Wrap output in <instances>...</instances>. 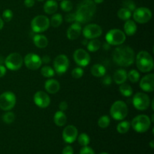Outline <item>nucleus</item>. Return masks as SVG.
<instances>
[{
    "instance_id": "nucleus-1",
    "label": "nucleus",
    "mask_w": 154,
    "mask_h": 154,
    "mask_svg": "<svg viewBox=\"0 0 154 154\" xmlns=\"http://www.w3.org/2000/svg\"><path fill=\"white\" fill-rule=\"evenodd\" d=\"M112 57L114 63L121 67H129L132 66L135 60L133 49L129 46L123 45H120L114 50Z\"/></svg>"
},
{
    "instance_id": "nucleus-48",
    "label": "nucleus",
    "mask_w": 154,
    "mask_h": 154,
    "mask_svg": "<svg viewBox=\"0 0 154 154\" xmlns=\"http://www.w3.org/2000/svg\"><path fill=\"white\" fill-rule=\"evenodd\" d=\"M50 61H51V58H50L49 56H48V55H46V56L45 55L42 58V63H45V64H48V63H50Z\"/></svg>"
},
{
    "instance_id": "nucleus-17",
    "label": "nucleus",
    "mask_w": 154,
    "mask_h": 154,
    "mask_svg": "<svg viewBox=\"0 0 154 154\" xmlns=\"http://www.w3.org/2000/svg\"><path fill=\"white\" fill-rule=\"evenodd\" d=\"M35 104L41 108H46L51 104V98L49 95L44 91H38L33 96Z\"/></svg>"
},
{
    "instance_id": "nucleus-50",
    "label": "nucleus",
    "mask_w": 154,
    "mask_h": 154,
    "mask_svg": "<svg viewBox=\"0 0 154 154\" xmlns=\"http://www.w3.org/2000/svg\"><path fill=\"white\" fill-rule=\"evenodd\" d=\"M103 48L105 50H109L110 49V45L108 43H105L103 45Z\"/></svg>"
},
{
    "instance_id": "nucleus-53",
    "label": "nucleus",
    "mask_w": 154,
    "mask_h": 154,
    "mask_svg": "<svg viewBox=\"0 0 154 154\" xmlns=\"http://www.w3.org/2000/svg\"><path fill=\"white\" fill-rule=\"evenodd\" d=\"M4 61L5 60H3V58L2 57H0V65H2V63H4Z\"/></svg>"
},
{
    "instance_id": "nucleus-18",
    "label": "nucleus",
    "mask_w": 154,
    "mask_h": 154,
    "mask_svg": "<svg viewBox=\"0 0 154 154\" xmlns=\"http://www.w3.org/2000/svg\"><path fill=\"white\" fill-rule=\"evenodd\" d=\"M140 88L144 92L151 93L154 90V75L148 74L141 78L139 83Z\"/></svg>"
},
{
    "instance_id": "nucleus-51",
    "label": "nucleus",
    "mask_w": 154,
    "mask_h": 154,
    "mask_svg": "<svg viewBox=\"0 0 154 154\" xmlns=\"http://www.w3.org/2000/svg\"><path fill=\"white\" fill-rule=\"evenodd\" d=\"M93 2H94L96 4H101V3H102L104 2V0H93Z\"/></svg>"
},
{
    "instance_id": "nucleus-57",
    "label": "nucleus",
    "mask_w": 154,
    "mask_h": 154,
    "mask_svg": "<svg viewBox=\"0 0 154 154\" xmlns=\"http://www.w3.org/2000/svg\"><path fill=\"white\" fill-rule=\"evenodd\" d=\"M60 1H62V0H60Z\"/></svg>"
},
{
    "instance_id": "nucleus-8",
    "label": "nucleus",
    "mask_w": 154,
    "mask_h": 154,
    "mask_svg": "<svg viewBox=\"0 0 154 154\" xmlns=\"http://www.w3.org/2000/svg\"><path fill=\"white\" fill-rule=\"evenodd\" d=\"M17 98L14 93L6 91L0 95V109L8 111L13 109L16 105Z\"/></svg>"
},
{
    "instance_id": "nucleus-27",
    "label": "nucleus",
    "mask_w": 154,
    "mask_h": 154,
    "mask_svg": "<svg viewBox=\"0 0 154 154\" xmlns=\"http://www.w3.org/2000/svg\"><path fill=\"white\" fill-rule=\"evenodd\" d=\"M119 90H120L122 96H123L124 97H130L133 94V90H132V87L129 84H126V82L120 84Z\"/></svg>"
},
{
    "instance_id": "nucleus-41",
    "label": "nucleus",
    "mask_w": 154,
    "mask_h": 154,
    "mask_svg": "<svg viewBox=\"0 0 154 154\" xmlns=\"http://www.w3.org/2000/svg\"><path fill=\"white\" fill-rule=\"evenodd\" d=\"M102 82L104 85L105 86H108L111 84L112 82V79H111V77L109 75H106L105 74L104 76H102Z\"/></svg>"
},
{
    "instance_id": "nucleus-39",
    "label": "nucleus",
    "mask_w": 154,
    "mask_h": 154,
    "mask_svg": "<svg viewBox=\"0 0 154 154\" xmlns=\"http://www.w3.org/2000/svg\"><path fill=\"white\" fill-rule=\"evenodd\" d=\"M84 70L81 67H77L72 70V76L75 79H79V78H82L84 75Z\"/></svg>"
},
{
    "instance_id": "nucleus-14",
    "label": "nucleus",
    "mask_w": 154,
    "mask_h": 154,
    "mask_svg": "<svg viewBox=\"0 0 154 154\" xmlns=\"http://www.w3.org/2000/svg\"><path fill=\"white\" fill-rule=\"evenodd\" d=\"M26 67L30 70H38L42 65V58L38 55L33 53L26 54L23 59Z\"/></svg>"
},
{
    "instance_id": "nucleus-26",
    "label": "nucleus",
    "mask_w": 154,
    "mask_h": 154,
    "mask_svg": "<svg viewBox=\"0 0 154 154\" xmlns=\"http://www.w3.org/2000/svg\"><path fill=\"white\" fill-rule=\"evenodd\" d=\"M92 75H93L96 78H102V76L106 74V69L105 66L101 64H95L90 69Z\"/></svg>"
},
{
    "instance_id": "nucleus-54",
    "label": "nucleus",
    "mask_w": 154,
    "mask_h": 154,
    "mask_svg": "<svg viewBox=\"0 0 154 154\" xmlns=\"http://www.w3.org/2000/svg\"><path fill=\"white\" fill-rule=\"evenodd\" d=\"M154 105H153V100H152V102H151V108H152V110H154Z\"/></svg>"
},
{
    "instance_id": "nucleus-33",
    "label": "nucleus",
    "mask_w": 154,
    "mask_h": 154,
    "mask_svg": "<svg viewBox=\"0 0 154 154\" xmlns=\"http://www.w3.org/2000/svg\"><path fill=\"white\" fill-rule=\"evenodd\" d=\"M127 79L132 84L137 83L140 80V73L135 69H132L127 73Z\"/></svg>"
},
{
    "instance_id": "nucleus-36",
    "label": "nucleus",
    "mask_w": 154,
    "mask_h": 154,
    "mask_svg": "<svg viewBox=\"0 0 154 154\" xmlns=\"http://www.w3.org/2000/svg\"><path fill=\"white\" fill-rule=\"evenodd\" d=\"M78 141L80 145L85 147V146H88V144L90 142V138L87 134L86 133H81L79 135H78Z\"/></svg>"
},
{
    "instance_id": "nucleus-25",
    "label": "nucleus",
    "mask_w": 154,
    "mask_h": 154,
    "mask_svg": "<svg viewBox=\"0 0 154 154\" xmlns=\"http://www.w3.org/2000/svg\"><path fill=\"white\" fill-rule=\"evenodd\" d=\"M54 121L57 126H60V127L64 126L67 123V117H66L64 111H57L54 114Z\"/></svg>"
},
{
    "instance_id": "nucleus-55",
    "label": "nucleus",
    "mask_w": 154,
    "mask_h": 154,
    "mask_svg": "<svg viewBox=\"0 0 154 154\" xmlns=\"http://www.w3.org/2000/svg\"><path fill=\"white\" fill-rule=\"evenodd\" d=\"M99 154H108V153H105V152H102V153H99Z\"/></svg>"
},
{
    "instance_id": "nucleus-46",
    "label": "nucleus",
    "mask_w": 154,
    "mask_h": 154,
    "mask_svg": "<svg viewBox=\"0 0 154 154\" xmlns=\"http://www.w3.org/2000/svg\"><path fill=\"white\" fill-rule=\"evenodd\" d=\"M24 5L26 8H32L35 5V0H24Z\"/></svg>"
},
{
    "instance_id": "nucleus-12",
    "label": "nucleus",
    "mask_w": 154,
    "mask_h": 154,
    "mask_svg": "<svg viewBox=\"0 0 154 154\" xmlns=\"http://www.w3.org/2000/svg\"><path fill=\"white\" fill-rule=\"evenodd\" d=\"M152 18V12L149 8L145 7H141L135 8L133 11L134 21L140 24H144L148 23Z\"/></svg>"
},
{
    "instance_id": "nucleus-13",
    "label": "nucleus",
    "mask_w": 154,
    "mask_h": 154,
    "mask_svg": "<svg viewBox=\"0 0 154 154\" xmlns=\"http://www.w3.org/2000/svg\"><path fill=\"white\" fill-rule=\"evenodd\" d=\"M82 33L86 39L97 38L102 35V29L98 24L90 23L83 29Z\"/></svg>"
},
{
    "instance_id": "nucleus-30",
    "label": "nucleus",
    "mask_w": 154,
    "mask_h": 154,
    "mask_svg": "<svg viewBox=\"0 0 154 154\" xmlns=\"http://www.w3.org/2000/svg\"><path fill=\"white\" fill-rule=\"evenodd\" d=\"M130 123L126 120H123V121L120 122L118 125L117 126V131L120 134H125L128 132V131L130 129Z\"/></svg>"
},
{
    "instance_id": "nucleus-52",
    "label": "nucleus",
    "mask_w": 154,
    "mask_h": 154,
    "mask_svg": "<svg viewBox=\"0 0 154 154\" xmlns=\"http://www.w3.org/2000/svg\"><path fill=\"white\" fill-rule=\"evenodd\" d=\"M150 146L152 149L154 148V141L153 140H152V141L150 142Z\"/></svg>"
},
{
    "instance_id": "nucleus-40",
    "label": "nucleus",
    "mask_w": 154,
    "mask_h": 154,
    "mask_svg": "<svg viewBox=\"0 0 154 154\" xmlns=\"http://www.w3.org/2000/svg\"><path fill=\"white\" fill-rule=\"evenodd\" d=\"M14 14L11 9H5L2 13V20L5 22H10L12 20Z\"/></svg>"
},
{
    "instance_id": "nucleus-28",
    "label": "nucleus",
    "mask_w": 154,
    "mask_h": 154,
    "mask_svg": "<svg viewBox=\"0 0 154 154\" xmlns=\"http://www.w3.org/2000/svg\"><path fill=\"white\" fill-rule=\"evenodd\" d=\"M100 41L98 40V39L96 38L91 39V41H90L87 45V48L88 49L89 51H90V52H96V51H98L100 49Z\"/></svg>"
},
{
    "instance_id": "nucleus-22",
    "label": "nucleus",
    "mask_w": 154,
    "mask_h": 154,
    "mask_svg": "<svg viewBox=\"0 0 154 154\" xmlns=\"http://www.w3.org/2000/svg\"><path fill=\"white\" fill-rule=\"evenodd\" d=\"M32 40L34 45L38 48H41V49L45 48L48 45V38L45 35H41L39 33H37L36 35H35Z\"/></svg>"
},
{
    "instance_id": "nucleus-35",
    "label": "nucleus",
    "mask_w": 154,
    "mask_h": 154,
    "mask_svg": "<svg viewBox=\"0 0 154 154\" xmlns=\"http://www.w3.org/2000/svg\"><path fill=\"white\" fill-rule=\"evenodd\" d=\"M110 123H111L110 117L107 115H103L98 120V126L102 129H106L109 126Z\"/></svg>"
},
{
    "instance_id": "nucleus-31",
    "label": "nucleus",
    "mask_w": 154,
    "mask_h": 154,
    "mask_svg": "<svg viewBox=\"0 0 154 154\" xmlns=\"http://www.w3.org/2000/svg\"><path fill=\"white\" fill-rule=\"evenodd\" d=\"M117 17L122 20H128L132 17V12L125 8H121L117 12Z\"/></svg>"
},
{
    "instance_id": "nucleus-2",
    "label": "nucleus",
    "mask_w": 154,
    "mask_h": 154,
    "mask_svg": "<svg viewBox=\"0 0 154 154\" xmlns=\"http://www.w3.org/2000/svg\"><path fill=\"white\" fill-rule=\"evenodd\" d=\"M96 11V3L93 0H82L77 7L75 19L79 23H87L90 22Z\"/></svg>"
},
{
    "instance_id": "nucleus-10",
    "label": "nucleus",
    "mask_w": 154,
    "mask_h": 154,
    "mask_svg": "<svg viewBox=\"0 0 154 154\" xmlns=\"http://www.w3.org/2000/svg\"><path fill=\"white\" fill-rule=\"evenodd\" d=\"M132 104L138 111H145L150 107V99L146 93L138 92L135 93L132 99Z\"/></svg>"
},
{
    "instance_id": "nucleus-4",
    "label": "nucleus",
    "mask_w": 154,
    "mask_h": 154,
    "mask_svg": "<svg viewBox=\"0 0 154 154\" xmlns=\"http://www.w3.org/2000/svg\"><path fill=\"white\" fill-rule=\"evenodd\" d=\"M151 120L147 115L140 114L134 117L131 123L132 129L138 133H144L148 131L151 126Z\"/></svg>"
},
{
    "instance_id": "nucleus-44",
    "label": "nucleus",
    "mask_w": 154,
    "mask_h": 154,
    "mask_svg": "<svg viewBox=\"0 0 154 154\" xmlns=\"http://www.w3.org/2000/svg\"><path fill=\"white\" fill-rule=\"evenodd\" d=\"M62 154H74V150L72 148V147L68 145L63 148Z\"/></svg>"
},
{
    "instance_id": "nucleus-42",
    "label": "nucleus",
    "mask_w": 154,
    "mask_h": 154,
    "mask_svg": "<svg viewBox=\"0 0 154 154\" xmlns=\"http://www.w3.org/2000/svg\"><path fill=\"white\" fill-rule=\"evenodd\" d=\"M80 154H95V152L91 147H88V146H85V147H83V148L81 149Z\"/></svg>"
},
{
    "instance_id": "nucleus-56",
    "label": "nucleus",
    "mask_w": 154,
    "mask_h": 154,
    "mask_svg": "<svg viewBox=\"0 0 154 154\" xmlns=\"http://www.w3.org/2000/svg\"><path fill=\"white\" fill-rule=\"evenodd\" d=\"M37 1H38V2H43V1H45V0H37Z\"/></svg>"
},
{
    "instance_id": "nucleus-49",
    "label": "nucleus",
    "mask_w": 154,
    "mask_h": 154,
    "mask_svg": "<svg viewBox=\"0 0 154 154\" xmlns=\"http://www.w3.org/2000/svg\"><path fill=\"white\" fill-rule=\"evenodd\" d=\"M3 27H4V20L0 17V30L2 29Z\"/></svg>"
},
{
    "instance_id": "nucleus-6",
    "label": "nucleus",
    "mask_w": 154,
    "mask_h": 154,
    "mask_svg": "<svg viewBox=\"0 0 154 154\" xmlns=\"http://www.w3.org/2000/svg\"><path fill=\"white\" fill-rule=\"evenodd\" d=\"M126 39V35L124 32L118 29H112L107 32L105 40L110 45L119 46L123 45Z\"/></svg>"
},
{
    "instance_id": "nucleus-20",
    "label": "nucleus",
    "mask_w": 154,
    "mask_h": 154,
    "mask_svg": "<svg viewBox=\"0 0 154 154\" xmlns=\"http://www.w3.org/2000/svg\"><path fill=\"white\" fill-rule=\"evenodd\" d=\"M45 89L50 94H56L60 89V82L53 78H49L45 81Z\"/></svg>"
},
{
    "instance_id": "nucleus-32",
    "label": "nucleus",
    "mask_w": 154,
    "mask_h": 154,
    "mask_svg": "<svg viewBox=\"0 0 154 154\" xmlns=\"http://www.w3.org/2000/svg\"><path fill=\"white\" fill-rule=\"evenodd\" d=\"M41 74L43 77L47 78H51L55 75V71L49 66H45L41 69Z\"/></svg>"
},
{
    "instance_id": "nucleus-21",
    "label": "nucleus",
    "mask_w": 154,
    "mask_h": 154,
    "mask_svg": "<svg viewBox=\"0 0 154 154\" xmlns=\"http://www.w3.org/2000/svg\"><path fill=\"white\" fill-rule=\"evenodd\" d=\"M113 80L116 84L120 85V84H123L127 81V72L125 69H117L113 75Z\"/></svg>"
},
{
    "instance_id": "nucleus-5",
    "label": "nucleus",
    "mask_w": 154,
    "mask_h": 154,
    "mask_svg": "<svg viewBox=\"0 0 154 154\" xmlns=\"http://www.w3.org/2000/svg\"><path fill=\"white\" fill-rule=\"evenodd\" d=\"M128 107L124 102L121 100L116 101L110 108V114L115 120H123L128 114Z\"/></svg>"
},
{
    "instance_id": "nucleus-15",
    "label": "nucleus",
    "mask_w": 154,
    "mask_h": 154,
    "mask_svg": "<svg viewBox=\"0 0 154 154\" xmlns=\"http://www.w3.org/2000/svg\"><path fill=\"white\" fill-rule=\"evenodd\" d=\"M73 58L80 67H86L90 63V56L89 53L81 48L76 50L74 52Z\"/></svg>"
},
{
    "instance_id": "nucleus-24",
    "label": "nucleus",
    "mask_w": 154,
    "mask_h": 154,
    "mask_svg": "<svg viewBox=\"0 0 154 154\" xmlns=\"http://www.w3.org/2000/svg\"><path fill=\"white\" fill-rule=\"evenodd\" d=\"M124 33L126 35L132 36L135 34L137 32V25L135 22L132 20H128L124 24Z\"/></svg>"
},
{
    "instance_id": "nucleus-45",
    "label": "nucleus",
    "mask_w": 154,
    "mask_h": 154,
    "mask_svg": "<svg viewBox=\"0 0 154 154\" xmlns=\"http://www.w3.org/2000/svg\"><path fill=\"white\" fill-rule=\"evenodd\" d=\"M59 108H60V110L61 111H65L68 108V103L66 101H63L59 105Z\"/></svg>"
},
{
    "instance_id": "nucleus-19",
    "label": "nucleus",
    "mask_w": 154,
    "mask_h": 154,
    "mask_svg": "<svg viewBox=\"0 0 154 154\" xmlns=\"http://www.w3.org/2000/svg\"><path fill=\"white\" fill-rule=\"evenodd\" d=\"M82 28L81 23L78 22H74L67 30V38L69 40H75L78 38L81 34Z\"/></svg>"
},
{
    "instance_id": "nucleus-11",
    "label": "nucleus",
    "mask_w": 154,
    "mask_h": 154,
    "mask_svg": "<svg viewBox=\"0 0 154 154\" xmlns=\"http://www.w3.org/2000/svg\"><path fill=\"white\" fill-rule=\"evenodd\" d=\"M69 67V60L67 56L60 54L54 60V69L55 73L62 75L66 73Z\"/></svg>"
},
{
    "instance_id": "nucleus-23",
    "label": "nucleus",
    "mask_w": 154,
    "mask_h": 154,
    "mask_svg": "<svg viewBox=\"0 0 154 154\" xmlns=\"http://www.w3.org/2000/svg\"><path fill=\"white\" fill-rule=\"evenodd\" d=\"M58 10V4L56 0H48L44 4V11L47 14H54Z\"/></svg>"
},
{
    "instance_id": "nucleus-47",
    "label": "nucleus",
    "mask_w": 154,
    "mask_h": 154,
    "mask_svg": "<svg viewBox=\"0 0 154 154\" xmlns=\"http://www.w3.org/2000/svg\"><path fill=\"white\" fill-rule=\"evenodd\" d=\"M6 72H7V70H6L5 66L0 65V78H3L5 75Z\"/></svg>"
},
{
    "instance_id": "nucleus-9",
    "label": "nucleus",
    "mask_w": 154,
    "mask_h": 154,
    "mask_svg": "<svg viewBox=\"0 0 154 154\" xmlns=\"http://www.w3.org/2000/svg\"><path fill=\"white\" fill-rule=\"evenodd\" d=\"M4 63L9 70L17 71L23 64V58L18 53H11L5 59Z\"/></svg>"
},
{
    "instance_id": "nucleus-3",
    "label": "nucleus",
    "mask_w": 154,
    "mask_h": 154,
    "mask_svg": "<svg viewBox=\"0 0 154 154\" xmlns=\"http://www.w3.org/2000/svg\"><path fill=\"white\" fill-rule=\"evenodd\" d=\"M136 66L138 70L143 73H148L153 69V60L147 51H141L136 56Z\"/></svg>"
},
{
    "instance_id": "nucleus-43",
    "label": "nucleus",
    "mask_w": 154,
    "mask_h": 154,
    "mask_svg": "<svg viewBox=\"0 0 154 154\" xmlns=\"http://www.w3.org/2000/svg\"><path fill=\"white\" fill-rule=\"evenodd\" d=\"M65 20H66V22L68 23L75 22V21H76V19H75V13L68 14L66 15V17H65Z\"/></svg>"
},
{
    "instance_id": "nucleus-34",
    "label": "nucleus",
    "mask_w": 154,
    "mask_h": 154,
    "mask_svg": "<svg viewBox=\"0 0 154 154\" xmlns=\"http://www.w3.org/2000/svg\"><path fill=\"white\" fill-rule=\"evenodd\" d=\"M2 121L6 124H11L15 120V114L12 111H8L2 117Z\"/></svg>"
},
{
    "instance_id": "nucleus-7",
    "label": "nucleus",
    "mask_w": 154,
    "mask_h": 154,
    "mask_svg": "<svg viewBox=\"0 0 154 154\" xmlns=\"http://www.w3.org/2000/svg\"><path fill=\"white\" fill-rule=\"evenodd\" d=\"M50 26V19L45 15H38L31 21L32 30L35 33H41L47 31Z\"/></svg>"
},
{
    "instance_id": "nucleus-16",
    "label": "nucleus",
    "mask_w": 154,
    "mask_h": 154,
    "mask_svg": "<svg viewBox=\"0 0 154 154\" xmlns=\"http://www.w3.org/2000/svg\"><path fill=\"white\" fill-rule=\"evenodd\" d=\"M78 135V129L73 125L66 126L63 131V139L68 144H72L76 141Z\"/></svg>"
},
{
    "instance_id": "nucleus-37",
    "label": "nucleus",
    "mask_w": 154,
    "mask_h": 154,
    "mask_svg": "<svg viewBox=\"0 0 154 154\" xmlns=\"http://www.w3.org/2000/svg\"><path fill=\"white\" fill-rule=\"evenodd\" d=\"M60 8L65 12H70L73 9V3L70 0H62Z\"/></svg>"
},
{
    "instance_id": "nucleus-38",
    "label": "nucleus",
    "mask_w": 154,
    "mask_h": 154,
    "mask_svg": "<svg viewBox=\"0 0 154 154\" xmlns=\"http://www.w3.org/2000/svg\"><path fill=\"white\" fill-rule=\"evenodd\" d=\"M123 8L128 9V10L130 11L131 12L134 11L136 8V6H135V3L132 0H124L123 2Z\"/></svg>"
},
{
    "instance_id": "nucleus-29",
    "label": "nucleus",
    "mask_w": 154,
    "mask_h": 154,
    "mask_svg": "<svg viewBox=\"0 0 154 154\" xmlns=\"http://www.w3.org/2000/svg\"><path fill=\"white\" fill-rule=\"evenodd\" d=\"M63 21V17L61 14H54L51 19L50 20V24L54 28H57L62 24Z\"/></svg>"
}]
</instances>
